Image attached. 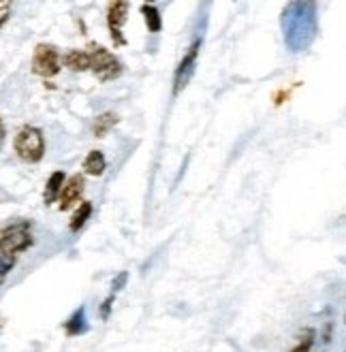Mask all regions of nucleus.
Here are the masks:
<instances>
[{"label":"nucleus","mask_w":346,"mask_h":352,"mask_svg":"<svg viewBox=\"0 0 346 352\" xmlns=\"http://www.w3.org/2000/svg\"><path fill=\"white\" fill-rule=\"evenodd\" d=\"M284 43L291 52H303L316 36V5L291 3L282 11Z\"/></svg>","instance_id":"nucleus-1"},{"label":"nucleus","mask_w":346,"mask_h":352,"mask_svg":"<svg viewBox=\"0 0 346 352\" xmlns=\"http://www.w3.org/2000/svg\"><path fill=\"white\" fill-rule=\"evenodd\" d=\"M13 148H15V154L24 162L34 164L39 160H43V156H45L43 131L36 126H22L13 139Z\"/></svg>","instance_id":"nucleus-2"},{"label":"nucleus","mask_w":346,"mask_h":352,"mask_svg":"<svg viewBox=\"0 0 346 352\" xmlns=\"http://www.w3.org/2000/svg\"><path fill=\"white\" fill-rule=\"evenodd\" d=\"M30 245H32L30 222H17L0 231V256L3 254L17 256L19 252H26Z\"/></svg>","instance_id":"nucleus-3"},{"label":"nucleus","mask_w":346,"mask_h":352,"mask_svg":"<svg viewBox=\"0 0 346 352\" xmlns=\"http://www.w3.org/2000/svg\"><path fill=\"white\" fill-rule=\"evenodd\" d=\"M90 71L100 79V81H111L118 79L122 73V62L105 47L100 45H92L90 52Z\"/></svg>","instance_id":"nucleus-4"},{"label":"nucleus","mask_w":346,"mask_h":352,"mask_svg":"<svg viewBox=\"0 0 346 352\" xmlns=\"http://www.w3.org/2000/svg\"><path fill=\"white\" fill-rule=\"evenodd\" d=\"M63 69V58L56 45L52 43H39L32 54V73L39 77H56Z\"/></svg>","instance_id":"nucleus-5"},{"label":"nucleus","mask_w":346,"mask_h":352,"mask_svg":"<svg viewBox=\"0 0 346 352\" xmlns=\"http://www.w3.org/2000/svg\"><path fill=\"white\" fill-rule=\"evenodd\" d=\"M199 50H201V38L195 41V43L188 47L186 56L180 60V65L175 69V75H173V94L177 96L182 90L188 86V81L193 79L195 71H197V62H199Z\"/></svg>","instance_id":"nucleus-6"},{"label":"nucleus","mask_w":346,"mask_h":352,"mask_svg":"<svg viewBox=\"0 0 346 352\" xmlns=\"http://www.w3.org/2000/svg\"><path fill=\"white\" fill-rule=\"evenodd\" d=\"M84 186H86L84 175H79V173L65 179V186H63V190H60V197H58V210L67 212L73 205H77L81 201V195H84Z\"/></svg>","instance_id":"nucleus-7"},{"label":"nucleus","mask_w":346,"mask_h":352,"mask_svg":"<svg viewBox=\"0 0 346 352\" xmlns=\"http://www.w3.org/2000/svg\"><path fill=\"white\" fill-rule=\"evenodd\" d=\"M127 17H129V3H111L109 5L107 22H109L111 38L116 45H127V38L122 34V28L127 24Z\"/></svg>","instance_id":"nucleus-8"},{"label":"nucleus","mask_w":346,"mask_h":352,"mask_svg":"<svg viewBox=\"0 0 346 352\" xmlns=\"http://www.w3.org/2000/svg\"><path fill=\"white\" fill-rule=\"evenodd\" d=\"M63 62H65V67L69 69V71H90V56H88V52H84V50H71V52H67L65 54V58H63Z\"/></svg>","instance_id":"nucleus-9"},{"label":"nucleus","mask_w":346,"mask_h":352,"mask_svg":"<svg viewBox=\"0 0 346 352\" xmlns=\"http://www.w3.org/2000/svg\"><path fill=\"white\" fill-rule=\"evenodd\" d=\"M105 169H107V160H105L103 152H100V150L88 152V156L84 160V171L88 175H92V177H100L105 173Z\"/></svg>","instance_id":"nucleus-10"},{"label":"nucleus","mask_w":346,"mask_h":352,"mask_svg":"<svg viewBox=\"0 0 346 352\" xmlns=\"http://www.w3.org/2000/svg\"><path fill=\"white\" fill-rule=\"evenodd\" d=\"M65 179H67V175H65L63 171H54V173L50 175V179H47V184H45V195H43L45 205H52L54 201H58L60 190H63V186H65Z\"/></svg>","instance_id":"nucleus-11"},{"label":"nucleus","mask_w":346,"mask_h":352,"mask_svg":"<svg viewBox=\"0 0 346 352\" xmlns=\"http://www.w3.org/2000/svg\"><path fill=\"white\" fill-rule=\"evenodd\" d=\"M65 329H67L69 336H81V333H86V329H88V324H86V309L79 307L77 312L67 320Z\"/></svg>","instance_id":"nucleus-12"},{"label":"nucleus","mask_w":346,"mask_h":352,"mask_svg":"<svg viewBox=\"0 0 346 352\" xmlns=\"http://www.w3.org/2000/svg\"><path fill=\"white\" fill-rule=\"evenodd\" d=\"M90 216H92V203H88V201L79 203L77 212L73 214V218H71V222H69V229H71V231H79L81 226L86 224V220H88Z\"/></svg>","instance_id":"nucleus-13"},{"label":"nucleus","mask_w":346,"mask_h":352,"mask_svg":"<svg viewBox=\"0 0 346 352\" xmlns=\"http://www.w3.org/2000/svg\"><path fill=\"white\" fill-rule=\"evenodd\" d=\"M116 124H118V116L116 113H103V116H98L96 122H94V137L103 139L116 126Z\"/></svg>","instance_id":"nucleus-14"},{"label":"nucleus","mask_w":346,"mask_h":352,"mask_svg":"<svg viewBox=\"0 0 346 352\" xmlns=\"http://www.w3.org/2000/svg\"><path fill=\"white\" fill-rule=\"evenodd\" d=\"M141 13H144V17H146L148 30H150V32H160V28H162L160 11H158L154 5H144V7H141Z\"/></svg>","instance_id":"nucleus-15"},{"label":"nucleus","mask_w":346,"mask_h":352,"mask_svg":"<svg viewBox=\"0 0 346 352\" xmlns=\"http://www.w3.org/2000/svg\"><path fill=\"white\" fill-rule=\"evenodd\" d=\"M314 338H316L314 329H303L291 352H310V348L314 346Z\"/></svg>","instance_id":"nucleus-16"},{"label":"nucleus","mask_w":346,"mask_h":352,"mask_svg":"<svg viewBox=\"0 0 346 352\" xmlns=\"http://www.w3.org/2000/svg\"><path fill=\"white\" fill-rule=\"evenodd\" d=\"M15 263H17V256H9V254H3V256H0V286L5 284V280H7L9 274L13 272Z\"/></svg>","instance_id":"nucleus-17"},{"label":"nucleus","mask_w":346,"mask_h":352,"mask_svg":"<svg viewBox=\"0 0 346 352\" xmlns=\"http://www.w3.org/2000/svg\"><path fill=\"white\" fill-rule=\"evenodd\" d=\"M11 15V3H0V26H3Z\"/></svg>","instance_id":"nucleus-18"},{"label":"nucleus","mask_w":346,"mask_h":352,"mask_svg":"<svg viewBox=\"0 0 346 352\" xmlns=\"http://www.w3.org/2000/svg\"><path fill=\"white\" fill-rule=\"evenodd\" d=\"M5 141H7V129H5V120L0 116V150L5 148Z\"/></svg>","instance_id":"nucleus-19"},{"label":"nucleus","mask_w":346,"mask_h":352,"mask_svg":"<svg viewBox=\"0 0 346 352\" xmlns=\"http://www.w3.org/2000/svg\"><path fill=\"white\" fill-rule=\"evenodd\" d=\"M111 303H113V297L105 299L103 307H100V316H103V318H107V316H109V307H111Z\"/></svg>","instance_id":"nucleus-20"},{"label":"nucleus","mask_w":346,"mask_h":352,"mask_svg":"<svg viewBox=\"0 0 346 352\" xmlns=\"http://www.w3.org/2000/svg\"><path fill=\"white\" fill-rule=\"evenodd\" d=\"M125 282H127V274H120V278L113 282V291H120V288L125 286Z\"/></svg>","instance_id":"nucleus-21"}]
</instances>
